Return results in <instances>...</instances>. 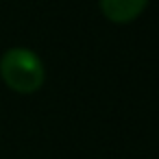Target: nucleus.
I'll list each match as a JSON object with an SVG mask.
<instances>
[{
	"instance_id": "f257e3e1",
	"label": "nucleus",
	"mask_w": 159,
	"mask_h": 159,
	"mask_svg": "<svg viewBox=\"0 0 159 159\" xmlns=\"http://www.w3.org/2000/svg\"><path fill=\"white\" fill-rule=\"evenodd\" d=\"M0 76L9 89L18 94H33L42 89L46 81V68L31 48L16 46L0 57Z\"/></svg>"
},
{
	"instance_id": "f03ea898",
	"label": "nucleus",
	"mask_w": 159,
	"mask_h": 159,
	"mask_svg": "<svg viewBox=\"0 0 159 159\" xmlns=\"http://www.w3.org/2000/svg\"><path fill=\"white\" fill-rule=\"evenodd\" d=\"M98 5H100L102 16L109 22L129 24L144 13L148 0H98Z\"/></svg>"
}]
</instances>
